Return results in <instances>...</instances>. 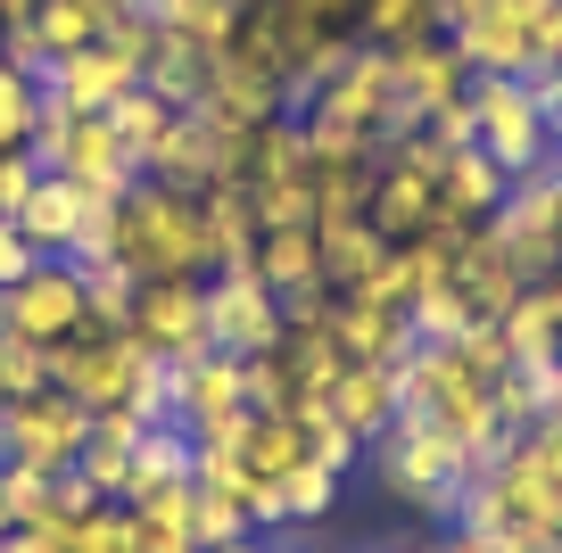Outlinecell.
Segmentation results:
<instances>
[{
    "label": "cell",
    "instance_id": "1",
    "mask_svg": "<svg viewBox=\"0 0 562 553\" xmlns=\"http://www.w3.org/2000/svg\"><path fill=\"white\" fill-rule=\"evenodd\" d=\"M108 257L133 281H175V273H207V215L191 191H166V182H133L116 199V232H108Z\"/></svg>",
    "mask_w": 562,
    "mask_h": 553
},
{
    "label": "cell",
    "instance_id": "2",
    "mask_svg": "<svg viewBox=\"0 0 562 553\" xmlns=\"http://www.w3.org/2000/svg\"><path fill=\"white\" fill-rule=\"evenodd\" d=\"M372 463H381L389 496L430 512V520H447V529H456V504L472 496V479H480V463L447 430H430V421H389V430L372 438Z\"/></svg>",
    "mask_w": 562,
    "mask_h": 553
},
{
    "label": "cell",
    "instance_id": "3",
    "mask_svg": "<svg viewBox=\"0 0 562 553\" xmlns=\"http://www.w3.org/2000/svg\"><path fill=\"white\" fill-rule=\"evenodd\" d=\"M463 100H472V149L488 157L505 182L546 173L554 140H546V116H538V100H529V83H513V75H472Z\"/></svg>",
    "mask_w": 562,
    "mask_h": 553
},
{
    "label": "cell",
    "instance_id": "4",
    "mask_svg": "<svg viewBox=\"0 0 562 553\" xmlns=\"http://www.w3.org/2000/svg\"><path fill=\"white\" fill-rule=\"evenodd\" d=\"M83 438H91V414L67 397V388H42V397H25V405H0V463L9 471L58 479V471L83 463Z\"/></svg>",
    "mask_w": 562,
    "mask_h": 553
},
{
    "label": "cell",
    "instance_id": "5",
    "mask_svg": "<svg viewBox=\"0 0 562 553\" xmlns=\"http://www.w3.org/2000/svg\"><path fill=\"white\" fill-rule=\"evenodd\" d=\"M124 339H140L158 363H199V356H215V339H207V273L133 281V323H124Z\"/></svg>",
    "mask_w": 562,
    "mask_h": 553
},
{
    "label": "cell",
    "instance_id": "6",
    "mask_svg": "<svg viewBox=\"0 0 562 553\" xmlns=\"http://www.w3.org/2000/svg\"><path fill=\"white\" fill-rule=\"evenodd\" d=\"M0 330H18L34 347H67L91 330V290H83V264L67 257H42L18 290H0Z\"/></svg>",
    "mask_w": 562,
    "mask_h": 553
},
{
    "label": "cell",
    "instance_id": "7",
    "mask_svg": "<svg viewBox=\"0 0 562 553\" xmlns=\"http://www.w3.org/2000/svg\"><path fill=\"white\" fill-rule=\"evenodd\" d=\"M207 339H215V356H240V363L281 339V297L257 281V264L207 273Z\"/></svg>",
    "mask_w": 562,
    "mask_h": 553
},
{
    "label": "cell",
    "instance_id": "8",
    "mask_svg": "<svg viewBox=\"0 0 562 553\" xmlns=\"http://www.w3.org/2000/svg\"><path fill=\"white\" fill-rule=\"evenodd\" d=\"M140 182H166V191H215V182H232V157H224V133H215L199 108H182L175 124H166L158 140H149V157H140Z\"/></svg>",
    "mask_w": 562,
    "mask_h": 553
},
{
    "label": "cell",
    "instance_id": "9",
    "mask_svg": "<svg viewBox=\"0 0 562 553\" xmlns=\"http://www.w3.org/2000/svg\"><path fill=\"white\" fill-rule=\"evenodd\" d=\"M140 75L124 67L108 42H91V50H75V58H50V75H42V100L58 108V116H108V108L133 91Z\"/></svg>",
    "mask_w": 562,
    "mask_h": 553
},
{
    "label": "cell",
    "instance_id": "10",
    "mask_svg": "<svg viewBox=\"0 0 562 553\" xmlns=\"http://www.w3.org/2000/svg\"><path fill=\"white\" fill-rule=\"evenodd\" d=\"M447 42L463 50V67H472V75H513V83H529V75H538V50H529L521 18H513V0H488V9L456 18V25H447Z\"/></svg>",
    "mask_w": 562,
    "mask_h": 553
},
{
    "label": "cell",
    "instance_id": "11",
    "mask_svg": "<svg viewBox=\"0 0 562 553\" xmlns=\"http://www.w3.org/2000/svg\"><path fill=\"white\" fill-rule=\"evenodd\" d=\"M331 339L348 363H389L397 372L405 356H414V323H405V306H381V297H339L331 290Z\"/></svg>",
    "mask_w": 562,
    "mask_h": 553
},
{
    "label": "cell",
    "instance_id": "12",
    "mask_svg": "<svg viewBox=\"0 0 562 553\" xmlns=\"http://www.w3.org/2000/svg\"><path fill=\"white\" fill-rule=\"evenodd\" d=\"M323 414L348 438H364V454H372V438L397 421V372H389V363H348L331 381V397H323Z\"/></svg>",
    "mask_w": 562,
    "mask_h": 553
},
{
    "label": "cell",
    "instance_id": "13",
    "mask_svg": "<svg viewBox=\"0 0 562 553\" xmlns=\"http://www.w3.org/2000/svg\"><path fill=\"white\" fill-rule=\"evenodd\" d=\"M182 479H199V438L175 430V421H149V430L133 438V463H124V496L116 504H140V496L182 487Z\"/></svg>",
    "mask_w": 562,
    "mask_h": 553
},
{
    "label": "cell",
    "instance_id": "14",
    "mask_svg": "<svg viewBox=\"0 0 562 553\" xmlns=\"http://www.w3.org/2000/svg\"><path fill=\"white\" fill-rule=\"evenodd\" d=\"M315 257H323V281H331L339 297H356V290H372V273L389 264V240L364 215H348V224H315Z\"/></svg>",
    "mask_w": 562,
    "mask_h": 553
},
{
    "label": "cell",
    "instance_id": "15",
    "mask_svg": "<svg viewBox=\"0 0 562 553\" xmlns=\"http://www.w3.org/2000/svg\"><path fill=\"white\" fill-rule=\"evenodd\" d=\"M224 447L240 454L248 479H281V471L306 463V421L299 414H240V430H232Z\"/></svg>",
    "mask_w": 562,
    "mask_h": 553
},
{
    "label": "cell",
    "instance_id": "16",
    "mask_svg": "<svg viewBox=\"0 0 562 553\" xmlns=\"http://www.w3.org/2000/svg\"><path fill=\"white\" fill-rule=\"evenodd\" d=\"M505 173L488 166L480 149H447L439 157V199H447V224H488L496 207H505Z\"/></svg>",
    "mask_w": 562,
    "mask_h": 553
},
{
    "label": "cell",
    "instance_id": "17",
    "mask_svg": "<svg viewBox=\"0 0 562 553\" xmlns=\"http://www.w3.org/2000/svg\"><path fill=\"white\" fill-rule=\"evenodd\" d=\"M257 281L273 297H306V290H331L323 281V257H315V232H257Z\"/></svg>",
    "mask_w": 562,
    "mask_h": 553
},
{
    "label": "cell",
    "instance_id": "18",
    "mask_svg": "<svg viewBox=\"0 0 562 553\" xmlns=\"http://www.w3.org/2000/svg\"><path fill=\"white\" fill-rule=\"evenodd\" d=\"M273 496H281V529H306V520H323L339 504V479L323 463H299V471H281V479H273Z\"/></svg>",
    "mask_w": 562,
    "mask_h": 553
},
{
    "label": "cell",
    "instance_id": "19",
    "mask_svg": "<svg viewBox=\"0 0 562 553\" xmlns=\"http://www.w3.org/2000/svg\"><path fill=\"white\" fill-rule=\"evenodd\" d=\"M50 388V347L18 339V330H0V405H25Z\"/></svg>",
    "mask_w": 562,
    "mask_h": 553
},
{
    "label": "cell",
    "instance_id": "20",
    "mask_svg": "<svg viewBox=\"0 0 562 553\" xmlns=\"http://www.w3.org/2000/svg\"><path fill=\"white\" fill-rule=\"evenodd\" d=\"M34 124H42V83L0 58V149H34Z\"/></svg>",
    "mask_w": 562,
    "mask_h": 553
},
{
    "label": "cell",
    "instance_id": "21",
    "mask_svg": "<svg viewBox=\"0 0 562 553\" xmlns=\"http://www.w3.org/2000/svg\"><path fill=\"white\" fill-rule=\"evenodd\" d=\"M175 116H182V108H166L158 91H140V83L124 91L116 108H108V124H116V140H124V149H133V157H149V140H158V133H166V124H175Z\"/></svg>",
    "mask_w": 562,
    "mask_h": 553
},
{
    "label": "cell",
    "instance_id": "22",
    "mask_svg": "<svg viewBox=\"0 0 562 553\" xmlns=\"http://www.w3.org/2000/svg\"><path fill=\"white\" fill-rule=\"evenodd\" d=\"M299 421H306V463H323L331 479H348V471L364 463V438H348L323 405H299Z\"/></svg>",
    "mask_w": 562,
    "mask_h": 553
},
{
    "label": "cell",
    "instance_id": "23",
    "mask_svg": "<svg viewBox=\"0 0 562 553\" xmlns=\"http://www.w3.org/2000/svg\"><path fill=\"white\" fill-rule=\"evenodd\" d=\"M34 182H42V166H34V149H0V224L34 199Z\"/></svg>",
    "mask_w": 562,
    "mask_h": 553
},
{
    "label": "cell",
    "instance_id": "24",
    "mask_svg": "<svg viewBox=\"0 0 562 553\" xmlns=\"http://www.w3.org/2000/svg\"><path fill=\"white\" fill-rule=\"evenodd\" d=\"M34 264H42V248H34V240H25V232H18V224H0V290H18V281H25V273H34Z\"/></svg>",
    "mask_w": 562,
    "mask_h": 553
},
{
    "label": "cell",
    "instance_id": "25",
    "mask_svg": "<svg viewBox=\"0 0 562 553\" xmlns=\"http://www.w3.org/2000/svg\"><path fill=\"white\" fill-rule=\"evenodd\" d=\"M529 100H538V116H546V140H554V149H562V67L529 75Z\"/></svg>",
    "mask_w": 562,
    "mask_h": 553
},
{
    "label": "cell",
    "instance_id": "26",
    "mask_svg": "<svg viewBox=\"0 0 562 553\" xmlns=\"http://www.w3.org/2000/svg\"><path fill=\"white\" fill-rule=\"evenodd\" d=\"M422 553H488V545H480V537H463V529H447L439 545H422Z\"/></svg>",
    "mask_w": 562,
    "mask_h": 553
},
{
    "label": "cell",
    "instance_id": "27",
    "mask_svg": "<svg viewBox=\"0 0 562 553\" xmlns=\"http://www.w3.org/2000/svg\"><path fill=\"white\" fill-rule=\"evenodd\" d=\"M224 553H281V545H265V537H240V545H224Z\"/></svg>",
    "mask_w": 562,
    "mask_h": 553
},
{
    "label": "cell",
    "instance_id": "28",
    "mask_svg": "<svg viewBox=\"0 0 562 553\" xmlns=\"http://www.w3.org/2000/svg\"><path fill=\"white\" fill-rule=\"evenodd\" d=\"M0 537H9V463H0Z\"/></svg>",
    "mask_w": 562,
    "mask_h": 553
},
{
    "label": "cell",
    "instance_id": "29",
    "mask_svg": "<svg viewBox=\"0 0 562 553\" xmlns=\"http://www.w3.org/2000/svg\"><path fill=\"white\" fill-rule=\"evenodd\" d=\"M405 553H422V545H405Z\"/></svg>",
    "mask_w": 562,
    "mask_h": 553
}]
</instances>
